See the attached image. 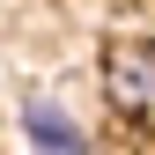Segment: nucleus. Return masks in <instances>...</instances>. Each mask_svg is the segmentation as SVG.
I'll return each instance as SVG.
<instances>
[{
    "label": "nucleus",
    "mask_w": 155,
    "mask_h": 155,
    "mask_svg": "<svg viewBox=\"0 0 155 155\" xmlns=\"http://www.w3.org/2000/svg\"><path fill=\"white\" fill-rule=\"evenodd\" d=\"M104 104L126 126L155 133V37H111L104 45Z\"/></svg>",
    "instance_id": "f257e3e1"
},
{
    "label": "nucleus",
    "mask_w": 155,
    "mask_h": 155,
    "mask_svg": "<svg viewBox=\"0 0 155 155\" xmlns=\"http://www.w3.org/2000/svg\"><path fill=\"white\" fill-rule=\"evenodd\" d=\"M22 133H30L37 155H89V133L74 126L59 104H45V96H30V104H22Z\"/></svg>",
    "instance_id": "f03ea898"
}]
</instances>
